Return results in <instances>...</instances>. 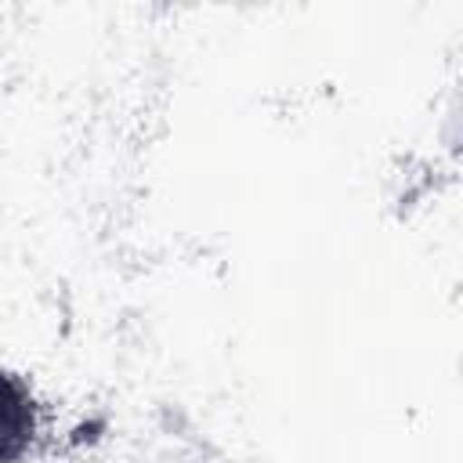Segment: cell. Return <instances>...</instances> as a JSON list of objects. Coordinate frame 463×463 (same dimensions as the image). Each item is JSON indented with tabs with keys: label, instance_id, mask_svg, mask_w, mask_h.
<instances>
[{
	"label": "cell",
	"instance_id": "6da1fadb",
	"mask_svg": "<svg viewBox=\"0 0 463 463\" xmlns=\"http://www.w3.org/2000/svg\"><path fill=\"white\" fill-rule=\"evenodd\" d=\"M36 402L33 391L7 369H0V463H18L36 441Z\"/></svg>",
	"mask_w": 463,
	"mask_h": 463
}]
</instances>
